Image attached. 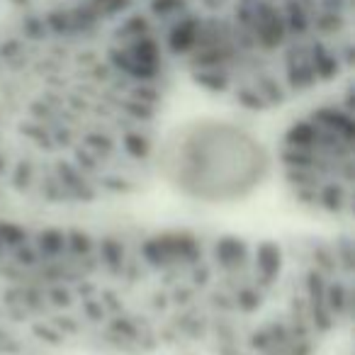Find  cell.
Returning a JSON list of instances; mask_svg holds the SVG:
<instances>
[{"label": "cell", "mask_w": 355, "mask_h": 355, "mask_svg": "<svg viewBox=\"0 0 355 355\" xmlns=\"http://www.w3.org/2000/svg\"><path fill=\"white\" fill-rule=\"evenodd\" d=\"M64 355H105V353H100V350H71V353Z\"/></svg>", "instance_id": "cell-1"}]
</instances>
